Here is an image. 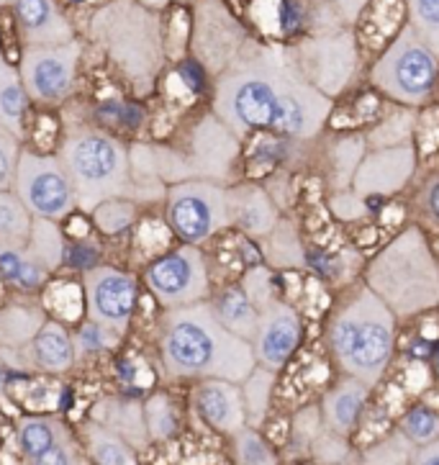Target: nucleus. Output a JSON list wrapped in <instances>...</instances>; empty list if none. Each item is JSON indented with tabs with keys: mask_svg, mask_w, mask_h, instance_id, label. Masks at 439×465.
<instances>
[{
	"mask_svg": "<svg viewBox=\"0 0 439 465\" xmlns=\"http://www.w3.org/2000/svg\"><path fill=\"white\" fill-rule=\"evenodd\" d=\"M332 108V98L303 77L290 46L247 39L234 62L213 77L211 111L239 139L270 134L311 142L324 132Z\"/></svg>",
	"mask_w": 439,
	"mask_h": 465,
	"instance_id": "1",
	"label": "nucleus"
},
{
	"mask_svg": "<svg viewBox=\"0 0 439 465\" xmlns=\"http://www.w3.org/2000/svg\"><path fill=\"white\" fill-rule=\"evenodd\" d=\"M29 93L21 83L18 67L0 54V129L15 134L21 142L26 136V111H29Z\"/></svg>",
	"mask_w": 439,
	"mask_h": 465,
	"instance_id": "25",
	"label": "nucleus"
},
{
	"mask_svg": "<svg viewBox=\"0 0 439 465\" xmlns=\"http://www.w3.org/2000/svg\"><path fill=\"white\" fill-rule=\"evenodd\" d=\"M93 46L137 98L157 88L167 62L162 14L141 0H108L88 24Z\"/></svg>",
	"mask_w": 439,
	"mask_h": 465,
	"instance_id": "3",
	"label": "nucleus"
},
{
	"mask_svg": "<svg viewBox=\"0 0 439 465\" xmlns=\"http://www.w3.org/2000/svg\"><path fill=\"white\" fill-rule=\"evenodd\" d=\"M259 252L273 271H303L306 268V244L290 219H280L273 232L259 240Z\"/></svg>",
	"mask_w": 439,
	"mask_h": 465,
	"instance_id": "26",
	"label": "nucleus"
},
{
	"mask_svg": "<svg viewBox=\"0 0 439 465\" xmlns=\"http://www.w3.org/2000/svg\"><path fill=\"white\" fill-rule=\"evenodd\" d=\"M367 399H370V386H365L357 378L342 375L332 389L327 391V396L321 401L324 427L334 435L349 437L363 417Z\"/></svg>",
	"mask_w": 439,
	"mask_h": 465,
	"instance_id": "21",
	"label": "nucleus"
},
{
	"mask_svg": "<svg viewBox=\"0 0 439 465\" xmlns=\"http://www.w3.org/2000/svg\"><path fill=\"white\" fill-rule=\"evenodd\" d=\"M409 26L439 57V0H406Z\"/></svg>",
	"mask_w": 439,
	"mask_h": 465,
	"instance_id": "40",
	"label": "nucleus"
},
{
	"mask_svg": "<svg viewBox=\"0 0 439 465\" xmlns=\"http://www.w3.org/2000/svg\"><path fill=\"white\" fill-rule=\"evenodd\" d=\"M416 132V114L414 111H398L394 116L383 119L370 129L367 139V150H380V147H398V144H409Z\"/></svg>",
	"mask_w": 439,
	"mask_h": 465,
	"instance_id": "35",
	"label": "nucleus"
},
{
	"mask_svg": "<svg viewBox=\"0 0 439 465\" xmlns=\"http://www.w3.org/2000/svg\"><path fill=\"white\" fill-rule=\"evenodd\" d=\"M398 430L409 437L416 448L429 445V442L439 440V411L424 404L411 406L409 411L401 417V421H398Z\"/></svg>",
	"mask_w": 439,
	"mask_h": 465,
	"instance_id": "37",
	"label": "nucleus"
},
{
	"mask_svg": "<svg viewBox=\"0 0 439 465\" xmlns=\"http://www.w3.org/2000/svg\"><path fill=\"white\" fill-rule=\"evenodd\" d=\"M370 203L360 193H355L352 188L347 191H334L327 198V206L332 211V216L337 222H345V224H352V222H363L365 216L370 213Z\"/></svg>",
	"mask_w": 439,
	"mask_h": 465,
	"instance_id": "41",
	"label": "nucleus"
},
{
	"mask_svg": "<svg viewBox=\"0 0 439 465\" xmlns=\"http://www.w3.org/2000/svg\"><path fill=\"white\" fill-rule=\"evenodd\" d=\"M0 465H3V463H0Z\"/></svg>",
	"mask_w": 439,
	"mask_h": 465,
	"instance_id": "53",
	"label": "nucleus"
},
{
	"mask_svg": "<svg viewBox=\"0 0 439 465\" xmlns=\"http://www.w3.org/2000/svg\"><path fill=\"white\" fill-rule=\"evenodd\" d=\"M29 465H88L83 452H80V445L75 442V437H67L64 442H60L57 448H52L44 455L29 460Z\"/></svg>",
	"mask_w": 439,
	"mask_h": 465,
	"instance_id": "47",
	"label": "nucleus"
},
{
	"mask_svg": "<svg viewBox=\"0 0 439 465\" xmlns=\"http://www.w3.org/2000/svg\"><path fill=\"white\" fill-rule=\"evenodd\" d=\"M144 420H147L150 440L165 442L178 432V414L165 393H154L144 401Z\"/></svg>",
	"mask_w": 439,
	"mask_h": 465,
	"instance_id": "39",
	"label": "nucleus"
},
{
	"mask_svg": "<svg viewBox=\"0 0 439 465\" xmlns=\"http://www.w3.org/2000/svg\"><path fill=\"white\" fill-rule=\"evenodd\" d=\"M432 368H434V375L439 378V342L434 345V350H432Z\"/></svg>",
	"mask_w": 439,
	"mask_h": 465,
	"instance_id": "50",
	"label": "nucleus"
},
{
	"mask_svg": "<svg viewBox=\"0 0 439 465\" xmlns=\"http://www.w3.org/2000/svg\"><path fill=\"white\" fill-rule=\"evenodd\" d=\"M160 361L172 381H231L242 386L258 368L255 347L216 319L211 301L167 309L160 322Z\"/></svg>",
	"mask_w": 439,
	"mask_h": 465,
	"instance_id": "2",
	"label": "nucleus"
},
{
	"mask_svg": "<svg viewBox=\"0 0 439 465\" xmlns=\"http://www.w3.org/2000/svg\"><path fill=\"white\" fill-rule=\"evenodd\" d=\"M303 77L327 98L342 95L357 73V42L349 29L317 34L290 46Z\"/></svg>",
	"mask_w": 439,
	"mask_h": 465,
	"instance_id": "13",
	"label": "nucleus"
},
{
	"mask_svg": "<svg viewBox=\"0 0 439 465\" xmlns=\"http://www.w3.org/2000/svg\"><path fill=\"white\" fill-rule=\"evenodd\" d=\"M83 437H85V452L93 465H139L134 448L119 435H113L103 424L88 421L83 427Z\"/></svg>",
	"mask_w": 439,
	"mask_h": 465,
	"instance_id": "30",
	"label": "nucleus"
},
{
	"mask_svg": "<svg viewBox=\"0 0 439 465\" xmlns=\"http://www.w3.org/2000/svg\"><path fill=\"white\" fill-rule=\"evenodd\" d=\"M227 201L231 226L252 242L265 240L283 219V211L278 209L273 195L258 181L227 185Z\"/></svg>",
	"mask_w": 439,
	"mask_h": 465,
	"instance_id": "18",
	"label": "nucleus"
},
{
	"mask_svg": "<svg viewBox=\"0 0 439 465\" xmlns=\"http://www.w3.org/2000/svg\"><path fill=\"white\" fill-rule=\"evenodd\" d=\"M67 437H73L67 424L60 417H49V414L21 417L18 427H15V442H18V448L29 460L44 455L52 448H57Z\"/></svg>",
	"mask_w": 439,
	"mask_h": 465,
	"instance_id": "27",
	"label": "nucleus"
},
{
	"mask_svg": "<svg viewBox=\"0 0 439 465\" xmlns=\"http://www.w3.org/2000/svg\"><path fill=\"white\" fill-rule=\"evenodd\" d=\"M411 465H439V440L414 450Z\"/></svg>",
	"mask_w": 439,
	"mask_h": 465,
	"instance_id": "48",
	"label": "nucleus"
},
{
	"mask_svg": "<svg viewBox=\"0 0 439 465\" xmlns=\"http://www.w3.org/2000/svg\"><path fill=\"white\" fill-rule=\"evenodd\" d=\"M231 458L234 465H280L273 445L255 427H244L231 435Z\"/></svg>",
	"mask_w": 439,
	"mask_h": 465,
	"instance_id": "34",
	"label": "nucleus"
},
{
	"mask_svg": "<svg viewBox=\"0 0 439 465\" xmlns=\"http://www.w3.org/2000/svg\"><path fill=\"white\" fill-rule=\"evenodd\" d=\"M363 283L395 319L439 309V255L419 224L401 229L365 262Z\"/></svg>",
	"mask_w": 439,
	"mask_h": 465,
	"instance_id": "5",
	"label": "nucleus"
},
{
	"mask_svg": "<svg viewBox=\"0 0 439 465\" xmlns=\"http://www.w3.org/2000/svg\"><path fill=\"white\" fill-rule=\"evenodd\" d=\"M24 46H54L75 39V29L57 0H8Z\"/></svg>",
	"mask_w": 439,
	"mask_h": 465,
	"instance_id": "19",
	"label": "nucleus"
},
{
	"mask_svg": "<svg viewBox=\"0 0 439 465\" xmlns=\"http://www.w3.org/2000/svg\"><path fill=\"white\" fill-rule=\"evenodd\" d=\"M14 193L24 201L34 219L64 222L77 209L75 185L60 154H44L36 150H21L15 170Z\"/></svg>",
	"mask_w": 439,
	"mask_h": 465,
	"instance_id": "10",
	"label": "nucleus"
},
{
	"mask_svg": "<svg viewBox=\"0 0 439 465\" xmlns=\"http://www.w3.org/2000/svg\"><path fill=\"white\" fill-rule=\"evenodd\" d=\"M52 272L31 255L26 244H3L0 242V278L18 291H39Z\"/></svg>",
	"mask_w": 439,
	"mask_h": 465,
	"instance_id": "29",
	"label": "nucleus"
},
{
	"mask_svg": "<svg viewBox=\"0 0 439 465\" xmlns=\"http://www.w3.org/2000/svg\"><path fill=\"white\" fill-rule=\"evenodd\" d=\"M278 383V373L268 371L258 365L252 373L244 378L242 383V396H244V409H247V424L259 430V424L265 421L270 404H273V391Z\"/></svg>",
	"mask_w": 439,
	"mask_h": 465,
	"instance_id": "31",
	"label": "nucleus"
},
{
	"mask_svg": "<svg viewBox=\"0 0 439 465\" xmlns=\"http://www.w3.org/2000/svg\"><path fill=\"white\" fill-rule=\"evenodd\" d=\"M165 219L180 244L200 247L231 226L227 185L213 181H182L167 185Z\"/></svg>",
	"mask_w": 439,
	"mask_h": 465,
	"instance_id": "9",
	"label": "nucleus"
},
{
	"mask_svg": "<svg viewBox=\"0 0 439 465\" xmlns=\"http://www.w3.org/2000/svg\"><path fill=\"white\" fill-rule=\"evenodd\" d=\"M301 312L293 303L280 299V293H275L273 299H268L259 306L258 334L252 340L258 365L278 373L301 347Z\"/></svg>",
	"mask_w": 439,
	"mask_h": 465,
	"instance_id": "17",
	"label": "nucleus"
},
{
	"mask_svg": "<svg viewBox=\"0 0 439 465\" xmlns=\"http://www.w3.org/2000/svg\"><path fill=\"white\" fill-rule=\"evenodd\" d=\"M101 409V420L98 424L108 427L113 435L126 440L134 450L144 448L150 442V430H147V420H144V404L129 401V399H108Z\"/></svg>",
	"mask_w": 439,
	"mask_h": 465,
	"instance_id": "28",
	"label": "nucleus"
},
{
	"mask_svg": "<svg viewBox=\"0 0 439 465\" xmlns=\"http://www.w3.org/2000/svg\"><path fill=\"white\" fill-rule=\"evenodd\" d=\"M327 185L329 193L352 188L355 173L367 154V139L365 134H339L327 144Z\"/></svg>",
	"mask_w": 439,
	"mask_h": 465,
	"instance_id": "24",
	"label": "nucleus"
},
{
	"mask_svg": "<svg viewBox=\"0 0 439 465\" xmlns=\"http://www.w3.org/2000/svg\"><path fill=\"white\" fill-rule=\"evenodd\" d=\"M416 170H419V152L414 142L398 147L367 150L355 173L352 191L367 201H383L401 193L416 178Z\"/></svg>",
	"mask_w": 439,
	"mask_h": 465,
	"instance_id": "16",
	"label": "nucleus"
},
{
	"mask_svg": "<svg viewBox=\"0 0 439 465\" xmlns=\"http://www.w3.org/2000/svg\"><path fill=\"white\" fill-rule=\"evenodd\" d=\"M175 3H196V0H175Z\"/></svg>",
	"mask_w": 439,
	"mask_h": 465,
	"instance_id": "52",
	"label": "nucleus"
},
{
	"mask_svg": "<svg viewBox=\"0 0 439 465\" xmlns=\"http://www.w3.org/2000/svg\"><path fill=\"white\" fill-rule=\"evenodd\" d=\"M134 213H137V201H129V198H113V201H106V203H101L91 211L93 224L98 226L103 234L126 232L134 222Z\"/></svg>",
	"mask_w": 439,
	"mask_h": 465,
	"instance_id": "38",
	"label": "nucleus"
},
{
	"mask_svg": "<svg viewBox=\"0 0 439 465\" xmlns=\"http://www.w3.org/2000/svg\"><path fill=\"white\" fill-rule=\"evenodd\" d=\"M311 458L318 465H342L345 460H349L347 437L334 435L329 430H324L317 437V442L311 445Z\"/></svg>",
	"mask_w": 439,
	"mask_h": 465,
	"instance_id": "44",
	"label": "nucleus"
},
{
	"mask_svg": "<svg viewBox=\"0 0 439 465\" xmlns=\"http://www.w3.org/2000/svg\"><path fill=\"white\" fill-rule=\"evenodd\" d=\"M8 5V0H0V8H5Z\"/></svg>",
	"mask_w": 439,
	"mask_h": 465,
	"instance_id": "51",
	"label": "nucleus"
},
{
	"mask_svg": "<svg viewBox=\"0 0 439 465\" xmlns=\"http://www.w3.org/2000/svg\"><path fill=\"white\" fill-rule=\"evenodd\" d=\"M211 309L216 319L227 327L231 334L242 337L247 342L255 340L259 324V309L255 306V301L247 296V291L242 283H234L224 288L221 293L211 296Z\"/></svg>",
	"mask_w": 439,
	"mask_h": 465,
	"instance_id": "23",
	"label": "nucleus"
},
{
	"mask_svg": "<svg viewBox=\"0 0 439 465\" xmlns=\"http://www.w3.org/2000/svg\"><path fill=\"white\" fill-rule=\"evenodd\" d=\"M416 209L424 216L426 222H432L439 226V170L437 173H429L419 191H416Z\"/></svg>",
	"mask_w": 439,
	"mask_h": 465,
	"instance_id": "46",
	"label": "nucleus"
},
{
	"mask_svg": "<svg viewBox=\"0 0 439 465\" xmlns=\"http://www.w3.org/2000/svg\"><path fill=\"white\" fill-rule=\"evenodd\" d=\"M26 247H29L31 255L36 257L49 272L57 271L64 255H67L60 224L57 222H46V219H34V229H31Z\"/></svg>",
	"mask_w": 439,
	"mask_h": 465,
	"instance_id": "32",
	"label": "nucleus"
},
{
	"mask_svg": "<svg viewBox=\"0 0 439 465\" xmlns=\"http://www.w3.org/2000/svg\"><path fill=\"white\" fill-rule=\"evenodd\" d=\"M416 445L401 430L394 435L378 440L373 448H367L363 455V465H411Z\"/></svg>",
	"mask_w": 439,
	"mask_h": 465,
	"instance_id": "36",
	"label": "nucleus"
},
{
	"mask_svg": "<svg viewBox=\"0 0 439 465\" xmlns=\"http://www.w3.org/2000/svg\"><path fill=\"white\" fill-rule=\"evenodd\" d=\"M57 154L75 185L77 209L85 213L113 198H147L132 167V147L108 129H67Z\"/></svg>",
	"mask_w": 439,
	"mask_h": 465,
	"instance_id": "6",
	"label": "nucleus"
},
{
	"mask_svg": "<svg viewBox=\"0 0 439 465\" xmlns=\"http://www.w3.org/2000/svg\"><path fill=\"white\" fill-rule=\"evenodd\" d=\"M80 57H83V45L77 39L54 46H24L18 75L29 93L31 104H64L75 91Z\"/></svg>",
	"mask_w": 439,
	"mask_h": 465,
	"instance_id": "14",
	"label": "nucleus"
},
{
	"mask_svg": "<svg viewBox=\"0 0 439 465\" xmlns=\"http://www.w3.org/2000/svg\"><path fill=\"white\" fill-rule=\"evenodd\" d=\"M85 314L122 337L129 330L137 306V281L126 271L111 265H95L83 275Z\"/></svg>",
	"mask_w": 439,
	"mask_h": 465,
	"instance_id": "15",
	"label": "nucleus"
},
{
	"mask_svg": "<svg viewBox=\"0 0 439 465\" xmlns=\"http://www.w3.org/2000/svg\"><path fill=\"white\" fill-rule=\"evenodd\" d=\"M247 31L224 0H196L190 24L193 62L206 75H221L247 45Z\"/></svg>",
	"mask_w": 439,
	"mask_h": 465,
	"instance_id": "12",
	"label": "nucleus"
},
{
	"mask_svg": "<svg viewBox=\"0 0 439 465\" xmlns=\"http://www.w3.org/2000/svg\"><path fill=\"white\" fill-rule=\"evenodd\" d=\"M193 404H196L198 417L219 435L231 437L244 427H249L239 383L219 381V378L198 381L193 389Z\"/></svg>",
	"mask_w": 439,
	"mask_h": 465,
	"instance_id": "20",
	"label": "nucleus"
},
{
	"mask_svg": "<svg viewBox=\"0 0 439 465\" xmlns=\"http://www.w3.org/2000/svg\"><path fill=\"white\" fill-rule=\"evenodd\" d=\"M144 285L162 309H180L211 299V272L200 247L180 244L151 260Z\"/></svg>",
	"mask_w": 439,
	"mask_h": 465,
	"instance_id": "11",
	"label": "nucleus"
},
{
	"mask_svg": "<svg viewBox=\"0 0 439 465\" xmlns=\"http://www.w3.org/2000/svg\"><path fill=\"white\" fill-rule=\"evenodd\" d=\"M327 427H324V417H321V406H306L293 420V442H298L303 452H311V445L317 442V437Z\"/></svg>",
	"mask_w": 439,
	"mask_h": 465,
	"instance_id": "43",
	"label": "nucleus"
},
{
	"mask_svg": "<svg viewBox=\"0 0 439 465\" xmlns=\"http://www.w3.org/2000/svg\"><path fill=\"white\" fill-rule=\"evenodd\" d=\"M395 314L363 283H349L327 316V347L342 375L378 386L395 350Z\"/></svg>",
	"mask_w": 439,
	"mask_h": 465,
	"instance_id": "4",
	"label": "nucleus"
},
{
	"mask_svg": "<svg viewBox=\"0 0 439 465\" xmlns=\"http://www.w3.org/2000/svg\"><path fill=\"white\" fill-rule=\"evenodd\" d=\"M365 3H367V0H345V3H337V5H334V11L342 15L345 21H352L355 15H360Z\"/></svg>",
	"mask_w": 439,
	"mask_h": 465,
	"instance_id": "49",
	"label": "nucleus"
},
{
	"mask_svg": "<svg viewBox=\"0 0 439 465\" xmlns=\"http://www.w3.org/2000/svg\"><path fill=\"white\" fill-rule=\"evenodd\" d=\"M242 154V139L213 111L193 121L180 142L151 144L154 170L165 185L182 181H213L231 185Z\"/></svg>",
	"mask_w": 439,
	"mask_h": 465,
	"instance_id": "7",
	"label": "nucleus"
},
{
	"mask_svg": "<svg viewBox=\"0 0 439 465\" xmlns=\"http://www.w3.org/2000/svg\"><path fill=\"white\" fill-rule=\"evenodd\" d=\"M21 139L0 129V191H14L15 170L21 160Z\"/></svg>",
	"mask_w": 439,
	"mask_h": 465,
	"instance_id": "45",
	"label": "nucleus"
},
{
	"mask_svg": "<svg viewBox=\"0 0 439 465\" xmlns=\"http://www.w3.org/2000/svg\"><path fill=\"white\" fill-rule=\"evenodd\" d=\"M75 340V352L77 355H93V352H103V350H111V347L119 342V334L111 331L103 324H95V322H85L83 330Z\"/></svg>",
	"mask_w": 439,
	"mask_h": 465,
	"instance_id": "42",
	"label": "nucleus"
},
{
	"mask_svg": "<svg viewBox=\"0 0 439 465\" xmlns=\"http://www.w3.org/2000/svg\"><path fill=\"white\" fill-rule=\"evenodd\" d=\"M34 229V216L14 191H0V242L26 244Z\"/></svg>",
	"mask_w": 439,
	"mask_h": 465,
	"instance_id": "33",
	"label": "nucleus"
},
{
	"mask_svg": "<svg viewBox=\"0 0 439 465\" xmlns=\"http://www.w3.org/2000/svg\"><path fill=\"white\" fill-rule=\"evenodd\" d=\"M437 77L439 57L411 26L398 31L370 73L373 85L385 98L409 108H419L434 95Z\"/></svg>",
	"mask_w": 439,
	"mask_h": 465,
	"instance_id": "8",
	"label": "nucleus"
},
{
	"mask_svg": "<svg viewBox=\"0 0 439 465\" xmlns=\"http://www.w3.org/2000/svg\"><path fill=\"white\" fill-rule=\"evenodd\" d=\"M21 350L26 352V365L42 373H67L77 358L73 334L54 319H46L42 330L34 334V340Z\"/></svg>",
	"mask_w": 439,
	"mask_h": 465,
	"instance_id": "22",
	"label": "nucleus"
}]
</instances>
